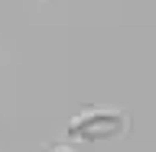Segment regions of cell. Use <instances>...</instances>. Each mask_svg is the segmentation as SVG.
<instances>
[{"instance_id":"obj_1","label":"cell","mask_w":156,"mask_h":152,"mask_svg":"<svg viewBox=\"0 0 156 152\" xmlns=\"http://www.w3.org/2000/svg\"><path fill=\"white\" fill-rule=\"evenodd\" d=\"M127 130V113L120 110H88L68 123V136L81 143H107Z\"/></svg>"},{"instance_id":"obj_2","label":"cell","mask_w":156,"mask_h":152,"mask_svg":"<svg viewBox=\"0 0 156 152\" xmlns=\"http://www.w3.org/2000/svg\"><path fill=\"white\" fill-rule=\"evenodd\" d=\"M55 152H68V149H55Z\"/></svg>"}]
</instances>
